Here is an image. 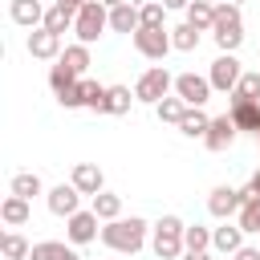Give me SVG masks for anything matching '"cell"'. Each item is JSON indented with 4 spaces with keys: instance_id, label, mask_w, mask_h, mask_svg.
<instances>
[{
    "instance_id": "obj_34",
    "label": "cell",
    "mask_w": 260,
    "mask_h": 260,
    "mask_svg": "<svg viewBox=\"0 0 260 260\" xmlns=\"http://www.w3.org/2000/svg\"><path fill=\"white\" fill-rule=\"evenodd\" d=\"M232 98H236V102H260V69H256V73H244L240 85L232 89Z\"/></svg>"
},
{
    "instance_id": "obj_1",
    "label": "cell",
    "mask_w": 260,
    "mask_h": 260,
    "mask_svg": "<svg viewBox=\"0 0 260 260\" xmlns=\"http://www.w3.org/2000/svg\"><path fill=\"white\" fill-rule=\"evenodd\" d=\"M146 232H150V223H146V219H138V215H130V219H110V223L102 228V244H106V248H114V252L134 256V252H142Z\"/></svg>"
},
{
    "instance_id": "obj_33",
    "label": "cell",
    "mask_w": 260,
    "mask_h": 260,
    "mask_svg": "<svg viewBox=\"0 0 260 260\" xmlns=\"http://www.w3.org/2000/svg\"><path fill=\"white\" fill-rule=\"evenodd\" d=\"M154 114H158V122H183V114H187V102L183 98H162L158 106H154Z\"/></svg>"
},
{
    "instance_id": "obj_12",
    "label": "cell",
    "mask_w": 260,
    "mask_h": 260,
    "mask_svg": "<svg viewBox=\"0 0 260 260\" xmlns=\"http://www.w3.org/2000/svg\"><path fill=\"white\" fill-rule=\"evenodd\" d=\"M69 183H73L81 195H89V199L106 191V175H102V167H98V162H77V167H73V175H69Z\"/></svg>"
},
{
    "instance_id": "obj_22",
    "label": "cell",
    "mask_w": 260,
    "mask_h": 260,
    "mask_svg": "<svg viewBox=\"0 0 260 260\" xmlns=\"http://www.w3.org/2000/svg\"><path fill=\"white\" fill-rule=\"evenodd\" d=\"M102 223H110V219H122V195H114V191H102V195H93V207H89Z\"/></svg>"
},
{
    "instance_id": "obj_6",
    "label": "cell",
    "mask_w": 260,
    "mask_h": 260,
    "mask_svg": "<svg viewBox=\"0 0 260 260\" xmlns=\"http://www.w3.org/2000/svg\"><path fill=\"white\" fill-rule=\"evenodd\" d=\"M240 77H244V69H240V61H236V53H219V57L211 61V73H207L211 89H219V93H232V89L240 85Z\"/></svg>"
},
{
    "instance_id": "obj_17",
    "label": "cell",
    "mask_w": 260,
    "mask_h": 260,
    "mask_svg": "<svg viewBox=\"0 0 260 260\" xmlns=\"http://www.w3.org/2000/svg\"><path fill=\"white\" fill-rule=\"evenodd\" d=\"M0 219H4L8 228H24V223L32 219V207H28V199H20V195H8V199L0 203Z\"/></svg>"
},
{
    "instance_id": "obj_13",
    "label": "cell",
    "mask_w": 260,
    "mask_h": 260,
    "mask_svg": "<svg viewBox=\"0 0 260 260\" xmlns=\"http://www.w3.org/2000/svg\"><path fill=\"white\" fill-rule=\"evenodd\" d=\"M65 236H69V244H89V240H98V236H102L98 215H93V211H77V215H69V219H65Z\"/></svg>"
},
{
    "instance_id": "obj_41",
    "label": "cell",
    "mask_w": 260,
    "mask_h": 260,
    "mask_svg": "<svg viewBox=\"0 0 260 260\" xmlns=\"http://www.w3.org/2000/svg\"><path fill=\"white\" fill-rule=\"evenodd\" d=\"M167 8H191V0H162Z\"/></svg>"
},
{
    "instance_id": "obj_37",
    "label": "cell",
    "mask_w": 260,
    "mask_h": 260,
    "mask_svg": "<svg viewBox=\"0 0 260 260\" xmlns=\"http://www.w3.org/2000/svg\"><path fill=\"white\" fill-rule=\"evenodd\" d=\"M57 102H61L65 110H77V106H85V102H81V81H77V85H69V89H61V93H57Z\"/></svg>"
},
{
    "instance_id": "obj_42",
    "label": "cell",
    "mask_w": 260,
    "mask_h": 260,
    "mask_svg": "<svg viewBox=\"0 0 260 260\" xmlns=\"http://www.w3.org/2000/svg\"><path fill=\"white\" fill-rule=\"evenodd\" d=\"M183 260H211V256H207V252H187Z\"/></svg>"
},
{
    "instance_id": "obj_20",
    "label": "cell",
    "mask_w": 260,
    "mask_h": 260,
    "mask_svg": "<svg viewBox=\"0 0 260 260\" xmlns=\"http://www.w3.org/2000/svg\"><path fill=\"white\" fill-rule=\"evenodd\" d=\"M228 114H232V122H236L240 130H252V134H256V126H260V102H236V98H232V110H228Z\"/></svg>"
},
{
    "instance_id": "obj_27",
    "label": "cell",
    "mask_w": 260,
    "mask_h": 260,
    "mask_svg": "<svg viewBox=\"0 0 260 260\" xmlns=\"http://www.w3.org/2000/svg\"><path fill=\"white\" fill-rule=\"evenodd\" d=\"M187 24H195L199 32H203V28H215V4L191 0V8H187Z\"/></svg>"
},
{
    "instance_id": "obj_16",
    "label": "cell",
    "mask_w": 260,
    "mask_h": 260,
    "mask_svg": "<svg viewBox=\"0 0 260 260\" xmlns=\"http://www.w3.org/2000/svg\"><path fill=\"white\" fill-rule=\"evenodd\" d=\"M244 236H248V232H244L240 223H228V219H223V228H215V232H211V248H215V252H232V256H236V252L244 248Z\"/></svg>"
},
{
    "instance_id": "obj_29",
    "label": "cell",
    "mask_w": 260,
    "mask_h": 260,
    "mask_svg": "<svg viewBox=\"0 0 260 260\" xmlns=\"http://www.w3.org/2000/svg\"><path fill=\"white\" fill-rule=\"evenodd\" d=\"M171 45H175L179 53H191V49H199V28L183 20L179 28H171Z\"/></svg>"
},
{
    "instance_id": "obj_19",
    "label": "cell",
    "mask_w": 260,
    "mask_h": 260,
    "mask_svg": "<svg viewBox=\"0 0 260 260\" xmlns=\"http://www.w3.org/2000/svg\"><path fill=\"white\" fill-rule=\"evenodd\" d=\"M73 24H77V12H73V8H65V4H49V8H45V24H41V28H49V32L61 37V32L73 28Z\"/></svg>"
},
{
    "instance_id": "obj_31",
    "label": "cell",
    "mask_w": 260,
    "mask_h": 260,
    "mask_svg": "<svg viewBox=\"0 0 260 260\" xmlns=\"http://www.w3.org/2000/svg\"><path fill=\"white\" fill-rule=\"evenodd\" d=\"M138 16H142V28H167V24H162V20H167V4H158V0L138 4Z\"/></svg>"
},
{
    "instance_id": "obj_8",
    "label": "cell",
    "mask_w": 260,
    "mask_h": 260,
    "mask_svg": "<svg viewBox=\"0 0 260 260\" xmlns=\"http://www.w3.org/2000/svg\"><path fill=\"white\" fill-rule=\"evenodd\" d=\"M240 207H244V191L240 187H215L207 195V211L215 219H232V215H240Z\"/></svg>"
},
{
    "instance_id": "obj_46",
    "label": "cell",
    "mask_w": 260,
    "mask_h": 260,
    "mask_svg": "<svg viewBox=\"0 0 260 260\" xmlns=\"http://www.w3.org/2000/svg\"><path fill=\"white\" fill-rule=\"evenodd\" d=\"M41 4H45V0H41ZM53 4H57V0H53Z\"/></svg>"
},
{
    "instance_id": "obj_25",
    "label": "cell",
    "mask_w": 260,
    "mask_h": 260,
    "mask_svg": "<svg viewBox=\"0 0 260 260\" xmlns=\"http://www.w3.org/2000/svg\"><path fill=\"white\" fill-rule=\"evenodd\" d=\"M61 65H69L77 77H85V69L93 65V61H89V45H81V41H77V45H65V53H61Z\"/></svg>"
},
{
    "instance_id": "obj_21",
    "label": "cell",
    "mask_w": 260,
    "mask_h": 260,
    "mask_svg": "<svg viewBox=\"0 0 260 260\" xmlns=\"http://www.w3.org/2000/svg\"><path fill=\"white\" fill-rule=\"evenodd\" d=\"M28 260H81V256H77L69 244H57V240H41V244H32Z\"/></svg>"
},
{
    "instance_id": "obj_39",
    "label": "cell",
    "mask_w": 260,
    "mask_h": 260,
    "mask_svg": "<svg viewBox=\"0 0 260 260\" xmlns=\"http://www.w3.org/2000/svg\"><path fill=\"white\" fill-rule=\"evenodd\" d=\"M57 4H65V8H73V12H81V8L89 4V0H57Z\"/></svg>"
},
{
    "instance_id": "obj_30",
    "label": "cell",
    "mask_w": 260,
    "mask_h": 260,
    "mask_svg": "<svg viewBox=\"0 0 260 260\" xmlns=\"http://www.w3.org/2000/svg\"><path fill=\"white\" fill-rule=\"evenodd\" d=\"M183 244H187V252H207V248H211V228H203V223H187Z\"/></svg>"
},
{
    "instance_id": "obj_44",
    "label": "cell",
    "mask_w": 260,
    "mask_h": 260,
    "mask_svg": "<svg viewBox=\"0 0 260 260\" xmlns=\"http://www.w3.org/2000/svg\"><path fill=\"white\" fill-rule=\"evenodd\" d=\"M228 4H244V0H228Z\"/></svg>"
},
{
    "instance_id": "obj_38",
    "label": "cell",
    "mask_w": 260,
    "mask_h": 260,
    "mask_svg": "<svg viewBox=\"0 0 260 260\" xmlns=\"http://www.w3.org/2000/svg\"><path fill=\"white\" fill-rule=\"evenodd\" d=\"M232 260H260V248H248V244H244V248H240Z\"/></svg>"
},
{
    "instance_id": "obj_40",
    "label": "cell",
    "mask_w": 260,
    "mask_h": 260,
    "mask_svg": "<svg viewBox=\"0 0 260 260\" xmlns=\"http://www.w3.org/2000/svg\"><path fill=\"white\" fill-rule=\"evenodd\" d=\"M248 191H252V195H260V171H256V175L248 179Z\"/></svg>"
},
{
    "instance_id": "obj_7",
    "label": "cell",
    "mask_w": 260,
    "mask_h": 260,
    "mask_svg": "<svg viewBox=\"0 0 260 260\" xmlns=\"http://www.w3.org/2000/svg\"><path fill=\"white\" fill-rule=\"evenodd\" d=\"M134 49L146 57V61H162L175 45H171V28H138L134 32Z\"/></svg>"
},
{
    "instance_id": "obj_18",
    "label": "cell",
    "mask_w": 260,
    "mask_h": 260,
    "mask_svg": "<svg viewBox=\"0 0 260 260\" xmlns=\"http://www.w3.org/2000/svg\"><path fill=\"white\" fill-rule=\"evenodd\" d=\"M110 28L114 32H138L142 28V16H138V8L134 4H118V8H110Z\"/></svg>"
},
{
    "instance_id": "obj_2",
    "label": "cell",
    "mask_w": 260,
    "mask_h": 260,
    "mask_svg": "<svg viewBox=\"0 0 260 260\" xmlns=\"http://www.w3.org/2000/svg\"><path fill=\"white\" fill-rule=\"evenodd\" d=\"M150 232H154V236H150V248H154L158 260H179V256H187V244H183L187 223H183L179 215H162Z\"/></svg>"
},
{
    "instance_id": "obj_43",
    "label": "cell",
    "mask_w": 260,
    "mask_h": 260,
    "mask_svg": "<svg viewBox=\"0 0 260 260\" xmlns=\"http://www.w3.org/2000/svg\"><path fill=\"white\" fill-rule=\"evenodd\" d=\"M106 8H118V4H130V0H102Z\"/></svg>"
},
{
    "instance_id": "obj_11",
    "label": "cell",
    "mask_w": 260,
    "mask_h": 260,
    "mask_svg": "<svg viewBox=\"0 0 260 260\" xmlns=\"http://www.w3.org/2000/svg\"><path fill=\"white\" fill-rule=\"evenodd\" d=\"M61 37L57 32H49V28H32L28 32V57H37V61H61Z\"/></svg>"
},
{
    "instance_id": "obj_36",
    "label": "cell",
    "mask_w": 260,
    "mask_h": 260,
    "mask_svg": "<svg viewBox=\"0 0 260 260\" xmlns=\"http://www.w3.org/2000/svg\"><path fill=\"white\" fill-rule=\"evenodd\" d=\"M236 223H240L244 232H260V195H256V199H248V203L240 207Z\"/></svg>"
},
{
    "instance_id": "obj_4",
    "label": "cell",
    "mask_w": 260,
    "mask_h": 260,
    "mask_svg": "<svg viewBox=\"0 0 260 260\" xmlns=\"http://www.w3.org/2000/svg\"><path fill=\"white\" fill-rule=\"evenodd\" d=\"M106 28H110V8H106L102 0H89V4L77 12V24H73L77 41H81V45H93Z\"/></svg>"
},
{
    "instance_id": "obj_15",
    "label": "cell",
    "mask_w": 260,
    "mask_h": 260,
    "mask_svg": "<svg viewBox=\"0 0 260 260\" xmlns=\"http://www.w3.org/2000/svg\"><path fill=\"white\" fill-rule=\"evenodd\" d=\"M8 16L16 24H24V28H41L45 24V4L41 0H12L8 4Z\"/></svg>"
},
{
    "instance_id": "obj_14",
    "label": "cell",
    "mask_w": 260,
    "mask_h": 260,
    "mask_svg": "<svg viewBox=\"0 0 260 260\" xmlns=\"http://www.w3.org/2000/svg\"><path fill=\"white\" fill-rule=\"evenodd\" d=\"M236 122H232V114H223V118H211V126H207V134H203V146L207 150H228L232 146V138H236Z\"/></svg>"
},
{
    "instance_id": "obj_35",
    "label": "cell",
    "mask_w": 260,
    "mask_h": 260,
    "mask_svg": "<svg viewBox=\"0 0 260 260\" xmlns=\"http://www.w3.org/2000/svg\"><path fill=\"white\" fill-rule=\"evenodd\" d=\"M77 81H81V77H77L69 65H61V61L49 69V85H53V93H61V89H69V85H77Z\"/></svg>"
},
{
    "instance_id": "obj_23",
    "label": "cell",
    "mask_w": 260,
    "mask_h": 260,
    "mask_svg": "<svg viewBox=\"0 0 260 260\" xmlns=\"http://www.w3.org/2000/svg\"><path fill=\"white\" fill-rule=\"evenodd\" d=\"M106 98H110V85L81 77V102H85V110H98V114H106Z\"/></svg>"
},
{
    "instance_id": "obj_26",
    "label": "cell",
    "mask_w": 260,
    "mask_h": 260,
    "mask_svg": "<svg viewBox=\"0 0 260 260\" xmlns=\"http://www.w3.org/2000/svg\"><path fill=\"white\" fill-rule=\"evenodd\" d=\"M0 252H4V260H28L32 244H28L20 232H4V236H0Z\"/></svg>"
},
{
    "instance_id": "obj_3",
    "label": "cell",
    "mask_w": 260,
    "mask_h": 260,
    "mask_svg": "<svg viewBox=\"0 0 260 260\" xmlns=\"http://www.w3.org/2000/svg\"><path fill=\"white\" fill-rule=\"evenodd\" d=\"M215 45L219 53H236L244 45V16H240V4H215Z\"/></svg>"
},
{
    "instance_id": "obj_45",
    "label": "cell",
    "mask_w": 260,
    "mask_h": 260,
    "mask_svg": "<svg viewBox=\"0 0 260 260\" xmlns=\"http://www.w3.org/2000/svg\"><path fill=\"white\" fill-rule=\"evenodd\" d=\"M203 4H215V0H203Z\"/></svg>"
},
{
    "instance_id": "obj_32",
    "label": "cell",
    "mask_w": 260,
    "mask_h": 260,
    "mask_svg": "<svg viewBox=\"0 0 260 260\" xmlns=\"http://www.w3.org/2000/svg\"><path fill=\"white\" fill-rule=\"evenodd\" d=\"M130 102H138L126 85H110V98H106V114H130Z\"/></svg>"
},
{
    "instance_id": "obj_10",
    "label": "cell",
    "mask_w": 260,
    "mask_h": 260,
    "mask_svg": "<svg viewBox=\"0 0 260 260\" xmlns=\"http://www.w3.org/2000/svg\"><path fill=\"white\" fill-rule=\"evenodd\" d=\"M45 199H49V211H53V215H61V219H69V215H77V211H81V191H77L73 183H57Z\"/></svg>"
},
{
    "instance_id": "obj_24",
    "label": "cell",
    "mask_w": 260,
    "mask_h": 260,
    "mask_svg": "<svg viewBox=\"0 0 260 260\" xmlns=\"http://www.w3.org/2000/svg\"><path fill=\"white\" fill-rule=\"evenodd\" d=\"M207 126H211V118L203 114V106H187V114H183L179 130H183L187 138H203V134H207Z\"/></svg>"
},
{
    "instance_id": "obj_28",
    "label": "cell",
    "mask_w": 260,
    "mask_h": 260,
    "mask_svg": "<svg viewBox=\"0 0 260 260\" xmlns=\"http://www.w3.org/2000/svg\"><path fill=\"white\" fill-rule=\"evenodd\" d=\"M41 191H45L41 175H32V171H20V175H12V195H20V199H32V195H41Z\"/></svg>"
},
{
    "instance_id": "obj_9",
    "label": "cell",
    "mask_w": 260,
    "mask_h": 260,
    "mask_svg": "<svg viewBox=\"0 0 260 260\" xmlns=\"http://www.w3.org/2000/svg\"><path fill=\"white\" fill-rule=\"evenodd\" d=\"M175 98H183L187 106H203L211 98V81L199 77V73H179L175 77Z\"/></svg>"
},
{
    "instance_id": "obj_5",
    "label": "cell",
    "mask_w": 260,
    "mask_h": 260,
    "mask_svg": "<svg viewBox=\"0 0 260 260\" xmlns=\"http://www.w3.org/2000/svg\"><path fill=\"white\" fill-rule=\"evenodd\" d=\"M171 89H175V77H171L162 65L146 69V73L134 81V98H138V102H146V106H158L162 98H171Z\"/></svg>"
}]
</instances>
